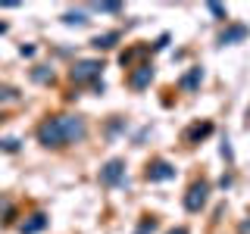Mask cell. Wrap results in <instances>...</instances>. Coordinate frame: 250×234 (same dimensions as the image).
I'll use <instances>...</instances> for the list:
<instances>
[{
  "label": "cell",
  "instance_id": "obj_8",
  "mask_svg": "<svg viewBox=\"0 0 250 234\" xmlns=\"http://www.w3.org/2000/svg\"><path fill=\"white\" fill-rule=\"evenodd\" d=\"M153 72H150V69H141V72L135 75V78H131V84H135V88H144V84H147V78H150Z\"/></svg>",
  "mask_w": 250,
  "mask_h": 234
},
{
  "label": "cell",
  "instance_id": "obj_10",
  "mask_svg": "<svg viewBox=\"0 0 250 234\" xmlns=\"http://www.w3.org/2000/svg\"><path fill=\"white\" fill-rule=\"evenodd\" d=\"M41 225H44V218H41V215H35V222H31V225H22V231H38Z\"/></svg>",
  "mask_w": 250,
  "mask_h": 234
},
{
  "label": "cell",
  "instance_id": "obj_3",
  "mask_svg": "<svg viewBox=\"0 0 250 234\" xmlns=\"http://www.w3.org/2000/svg\"><path fill=\"white\" fill-rule=\"evenodd\" d=\"M207 194H209V184H194L191 191H188V197H185V206H188V213H200L203 206H207Z\"/></svg>",
  "mask_w": 250,
  "mask_h": 234
},
{
  "label": "cell",
  "instance_id": "obj_5",
  "mask_svg": "<svg viewBox=\"0 0 250 234\" xmlns=\"http://www.w3.org/2000/svg\"><path fill=\"white\" fill-rule=\"evenodd\" d=\"M244 38H247V25H231L229 31H222L219 41L222 44H238V41H244Z\"/></svg>",
  "mask_w": 250,
  "mask_h": 234
},
{
  "label": "cell",
  "instance_id": "obj_12",
  "mask_svg": "<svg viewBox=\"0 0 250 234\" xmlns=\"http://www.w3.org/2000/svg\"><path fill=\"white\" fill-rule=\"evenodd\" d=\"M66 22H69V25H72V22H78V25H82L84 16H82V13H69V16H66Z\"/></svg>",
  "mask_w": 250,
  "mask_h": 234
},
{
  "label": "cell",
  "instance_id": "obj_9",
  "mask_svg": "<svg viewBox=\"0 0 250 234\" xmlns=\"http://www.w3.org/2000/svg\"><path fill=\"white\" fill-rule=\"evenodd\" d=\"M197 81H200V69H194V72L185 78V88H194V84H197Z\"/></svg>",
  "mask_w": 250,
  "mask_h": 234
},
{
  "label": "cell",
  "instance_id": "obj_4",
  "mask_svg": "<svg viewBox=\"0 0 250 234\" xmlns=\"http://www.w3.org/2000/svg\"><path fill=\"white\" fill-rule=\"evenodd\" d=\"M125 175V162L122 159H109L104 169H100V181L104 184H119Z\"/></svg>",
  "mask_w": 250,
  "mask_h": 234
},
{
  "label": "cell",
  "instance_id": "obj_14",
  "mask_svg": "<svg viewBox=\"0 0 250 234\" xmlns=\"http://www.w3.org/2000/svg\"><path fill=\"white\" fill-rule=\"evenodd\" d=\"M169 234H188V228H175V231H169Z\"/></svg>",
  "mask_w": 250,
  "mask_h": 234
},
{
  "label": "cell",
  "instance_id": "obj_11",
  "mask_svg": "<svg viewBox=\"0 0 250 234\" xmlns=\"http://www.w3.org/2000/svg\"><path fill=\"white\" fill-rule=\"evenodd\" d=\"M97 10H104V13H119L122 6H119V3H97Z\"/></svg>",
  "mask_w": 250,
  "mask_h": 234
},
{
  "label": "cell",
  "instance_id": "obj_2",
  "mask_svg": "<svg viewBox=\"0 0 250 234\" xmlns=\"http://www.w3.org/2000/svg\"><path fill=\"white\" fill-rule=\"evenodd\" d=\"M100 62L97 59H82V62H75V69H72V78L78 84H84V81H94V78L100 75Z\"/></svg>",
  "mask_w": 250,
  "mask_h": 234
},
{
  "label": "cell",
  "instance_id": "obj_1",
  "mask_svg": "<svg viewBox=\"0 0 250 234\" xmlns=\"http://www.w3.org/2000/svg\"><path fill=\"white\" fill-rule=\"evenodd\" d=\"M84 131L88 128H84V122L78 119V116H57V119L41 125L38 137H41V144H47V147H66V144L82 140Z\"/></svg>",
  "mask_w": 250,
  "mask_h": 234
},
{
  "label": "cell",
  "instance_id": "obj_13",
  "mask_svg": "<svg viewBox=\"0 0 250 234\" xmlns=\"http://www.w3.org/2000/svg\"><path fill=\"white\" fill-rule=\"evenodd\" d=\"M209 13H216V16H225V10L219 3H209Z\"/></svg>",
  "mask_w": 250,
  "mask_h": 234
},
{
  "label": "cell",
  "instance_id": "obj_7",
  "mask_svg": "<svg viewBox=\"0 0 250 234\" xmlns=\"http://www.w3.org/2000/svg\"><path fill=\"white\" fill-rule=\"evenodd\" d=\"M116 41H119V35H104V38H94V47H100V50H109V47H113Z\"/></svg>",
  "mask_w": 250,
  "mask_h": 234
},
{
  "label": "cell",
  "instance_id": "obj_6",
  "mask_svg": "<svg viewBox=\"0 0 250 234\" xmlns=\"http://www.w3.org/2000/svg\"><path fill=\"white\" fill-rule=\"evenodd\" d=\"M147 178H150V181H166V178H172V169L166 166V162H160V166H153L150 172H147Z\"/></svg>",
  "mask_w": 250,
  "mask_h": 234
}]
</instances>
